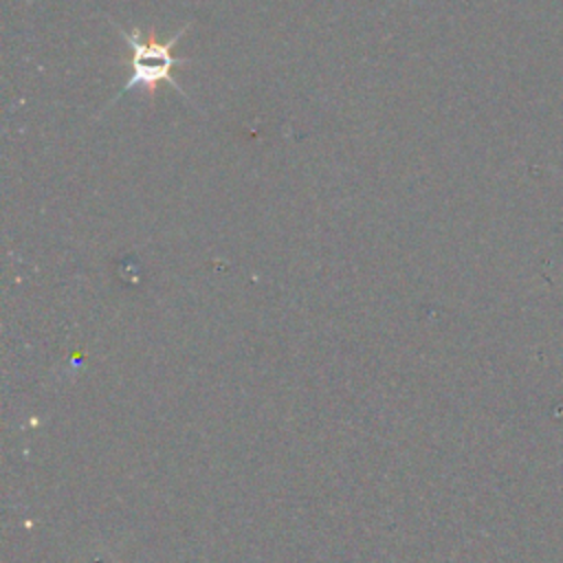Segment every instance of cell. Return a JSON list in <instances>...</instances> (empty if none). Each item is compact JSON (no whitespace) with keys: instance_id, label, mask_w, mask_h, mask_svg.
<instances>
[{"instance_id":"1","label":"cell","mask_w":563,"mask_h":563,"mask_svg":"<svg viewBox=\"0 0 563 563\" xmlns=\"http://www.w3.org/2000/svg\"><path fill=\"white\" fill-rule=\"evenodd\" d=\"M108 20L117 29V33L128 42V46L132 51V62H130L132 64V75L121 86V90L110 99V103H106V110L112 108L123 97V92H130L134 88H139L145 95V99L152 103L161 84H169L172 88H176L180 92V97H185L189 103H194L187 97V92L183 90V86L172 75L174 68L189 64V59H185V57H174L172 51L178 44V40L187 33L191 22H185L169 40H161L154 29H150V31H141V26L123 29V24L114 22L110 15H108Z\"/></svg>"}]
</instances>
